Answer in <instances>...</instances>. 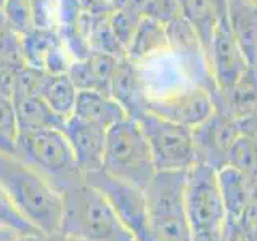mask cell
I'll return each instance as SVG.
<instances>
[{"instance_id":"6da1fadb","label":"cell","mask_w":257,"mask_h":241,"mask_svg":"<svg viewBox=\"0 0 257 241\" xmlns=\"http://www.w3.org/2000/svg\"><path fill=\"white\" fill-rule=\"evenodd\" d=\"M0 187L44 235L60 231L61 195L26 161L5 150H0Z\"/></svg>"},{"instance_id":"7a4b0ae2","label":"cell","mask_w":257,"mask_h":241,"mask_svg":"<svg viewBox=\"0 0 257 241\" xmlns=\"http://www.w3.org/2000/svg\"><path fill=\"white\" fill-rule=\"evenodd\" d=\"M60 231L82 241H137L108 199L85 179L61 193Z\"/></svg>"},{"instance_id":"3957f363","label":"cell","mask_w":257,"mask_h":241,"mask_svg":"<svg viewBox=\"0 0 257 241\" xmlns=\"http://www.w3.org/2000/svg\"><path fill=\"white\" fill-rule=\"evenodd\" d=\"M15 155L42 174L60 195L85 179L61 129L20 131L15 143Z\"/></svg>"},{"instance_id":"277c9868","label":"cell","mask_w":257,"mask_h":241,"mask_svg":"<svg viewBox=\"0 0 257 241\" xmlns=\"http://www.w3.org/2000/svg\"><path fill=\"white\" fill-rule=\"evenodd\" d=\"M101 169L119 180L145 190L158 167L139 120L127 117L108 129Z\"/></svg>"},{"instance_id":"5b68a950","label":"cell","mask_w":257,"mask_h":241,"mask_svg":"<svg viewBox=\"0 0 257 241\" xmlns=\"http://www.w3.org/2000/svg\"><path fill=\"white\" fill-rule=\"evenodd\" d=\"M185 185L187 171H158L145 187L153 241H191Z\"/></svg>"},{"instance_id":"8992f818","label":"cell","mask_w":257,"mask_h":241,"mask_svg":"<svg viewBox=\"0 0 257 241\" xmlns=\"http://www.w3.org/2000/svg\"><path fill=\"white\" fill-rule=\"evenodd\" d=\"M185 206L191 228L195 233L222 235L227 214L219 187L217 169L204 163H195L187 171Z\"/></svg>"},{"instance_id":"52a82bcc","label":"cell","mask_w":257,"mask_h":241,"mask_svg":"<svg viewBox=\"0 0 257 241\" xmlns=\"http://www.w3.org/2000/svg\"><path fill=\"white\" fill-rule=\"evenodd\" d=\"M155 156L158 171H188L196 163V150L190 127L172 123L153 112L139 119Z\"/></svg>"},{"instance_id":"ba28073f","label":"cell","mask_w":257,"mask_h":241,"mask_svg":"<svg viewBox=\"0 0 257 241\" xmlns=\"http://www.w3.org/2000/svg\"><path fill=\"white\" fill-rule=\"evenodd\" d=\"M85 180L93 185L108 199L119 220L132 233L137 241H153L150 231V219L145 190L135 185L119 180L106 174L103 169L85 174Z\"/></svg>"},{"instance_id":"9c48e42d","label":"cell","mask_w":257,"mask_h":241,"mask_svg":"<svg viewBox=\"0 0 257 241\" xmlns=\"http://www.w3.org/2000/svg\"><path fill=\"white\" fill-rule=\"evenodd\" d=\"M148 111L185 127H196L215 111L212 96L204 87L180 84L161 95L148 98Z\"/></svg>"},{"instance_id":"30bf717a","label":"cell","mask_w":257,"mask_h":241,"mask_svg":"<svg viewBox=\"0 0 257 241\" xmlns=\"http://www.w3.org/2000/svg\"><path fill=\"white\" fill-rule=\"evenodd\" d=\"M193 142L196 150V163H204L214 169L227 166L228 151L238 139V120L227 111L215 108L204 123L193 127Z\"/></svg>"},{"instance_id":"8fae6325","label":"cell","mask_w":257,"mask_h":241,"mask_svg":"<svg viewBox=\"0 0 257 241\" xmlns=\"http://www.w3.org/2000/svg\"><path fill=\"white\" fill-rule=\"evenodd\" d=\"M207 63L222 95L227 93L249 68V63L233 36L227 18L219 20Z\"/></svg>"},{"instance_id":"7c38bea8","label":"cell","mask_w":257,"mask_h":241,"mask_svg":"<svg viewBox=\"0 0 257 241\" xmlns=\"http://www.w3.org/2000/svg\"><path fill=\"white\" fill-rule=\"evenodd\" d=\"M106 131L108 129L88 123V120L80 119L74 114L64 120L63 132L66 135L84 174L98 171L103 167Z\"/></svg>"},{"instance_id":"4fadbf2b","label":"cell","mask_w":257,"mask_h":241,"mask_svg":"<svg viewBox=\"0 0 257 241\" xmlns=\"http://www.w3.org/2000/svg\"><path fill=\"white\" fill-rule=\"evenodd\" d=\"M111 95L122 104L127 116L139 120L148 112V87L145 84L139 63L119 58L111 80Z\"/></svg>"},{"instance_id":"5bb4252c","label":"cell","mask_w":257,"mask_h":241,"mask_svg":"<svg viewBox=\"0 0 257 241\" xmlns=\"http://www.w3.org/2000/svg\"><path fill=\"white\" fill-rule=\"evenodd\" d=\"M12 100L20 131H39V129L63 131L64 119L56 114L37 92L13 88Z\"/></svg>"},{"instance_id":"9a60e30c","label":"cell","mask_w":257,"mask_h":241,"mask_svg":"<svg viewBox=\"0 0 257 241\" xmlns=\"http://www.w3.org/2000/svg\"><path fill=\"white\" fill-rule=\"evenodd\" d=\"M119 58L95 52L68 68V74L77 90H98L111 95V80Z\"/></svg>"},{"instance_id":"2e32d148","label":"cell","mask_w":257,"mask_h":241,"mask_svg":"<svg viewBox=\"0 0 257 241\" xmlns=\"http://www.w3.org/2000/svg\"><path fill=\"white\" fill-rule=\"evenodd\" d=\"M227 20L249 66L257 68V5L252 0H228Z\"/></svg>"},{"instance_id":"e0dca14e","label":"cell","mask_w":257,"mask_h":241,"mask_svg":"<svg viewBox=\"0 0 257 241\" xmlns=\"http://www.w3.org/2000/svg\"><path fill=\"white\" fill-rule=\"evenodd\" d=\"M74 116L104 129H109L128 117L124 106L114 96L98 90H79Z\"/></svg>"},{"instance_id":"ac0fdd59","label":"cell","mask_w":257,"mask_h":241,"mask_svg":"<svg viewBox=\"0 0 257 241\" xmlns=\"http://www.w3.org/2000/svg\"><path fill=\"white\" fill-rule=\"evenodd\" d=\"M217 175L227 219L238 220L257 193V182L231 166H223L217 171Z\"/></svg>"},{"instance_id":"d6986e66","label":"cell","mask_w":257,"mask_h":241,"mask_svg":"<svg viewBox=\"0 0 257 241\" xmlns=\"http://www.w3.org/2000/svg\"><path fill=\"white\" fill-rule=\"evenodd\" d=\"M167 52L171 50H169L166 24L150 16H143L131 44L125 48L127 58L135 63H143L153 56L164 55Z\"/></svg>"},{"instance_id":"ffe728a7","label":"cell","mask_w":257,"mask_h":241,"mask_svg":"<svg viewBox=\"0 0 257 241\" xmlns=\"http://www.w3.org/2000/svg\"><path fill=\"white\" fill-rule=\"evenodd\" d=\"M214 106L227 111L236 120L257 112V68L249 66L227 93L214 100Z\"/></svg>"},{"instance_id":"44dd1931","label":"cell","mask_w":257,"mask_h":241,"mask_svg":"<svg viewBox=\"0 0 257 241\" xmlns=\"http://www.w3.org/2000/svg\"><path fill=\"white\" fill-rule=\"evenodd\" d=\"M77 93H79L77 87L72 82L68 72L45 71L39 85V95L64 120L74 114Z\"/></svg>"},{"instance_id":"7402d4cb","label":"cell","mask_w":257,"mask_h":241,"mask_svg":"<svg viewBox=\"0 0 257 241\" xmlns=\"http://www.w3.org/2000/svg\"><path fill=\"white\" fill-rule=\"evenodd\" d=\"M182 18L187 21L203 47L206 58H209L211 45L219 26V16L211 0H179Z\"/></svg>"},{"instance_id":"603a6c76","label":"cell","mask_w":257,"mask_h":241,"mask_svg":"<svg viewBox=\"0 0 257 241\" xmlns=\"http://www.w3.org/2000/svg\"><path fill=\"white\" fill-rule=\"evenodd\" d=\"M227 166L238 169L251 180L257 182V139L239 134L228 151Z\"/></svg>"},{"instance_id":"cb8c5ba5","label":"cell","mask_w":257,"mask_h":241,"mask_svg":"<svg viewBox=\"0 0 257 241\" xmlns=\"http://www.w3.org/2000/svg\"><path fill=\"white\" fill-rule=\"evenodd\" d=\"M39 0H7L4 12L10 28L18 34H28L37 26Z\"/></svg>"},{"instance_id":"d4e9b609","label":"cell","mask_w":257,"mask_h":241,"mask_svg":"<svg viewBox=\"0 0 257 241\" xmlns=\"http://www.w3.org/2000/svg\"><path fill=\"white\" fill-rule=\"evenodd\" d=\"M0 228H10L21 235H44L23 215L2 187H0Z\"/></svg>"},{"instance_id":"484cf974","label":"cell","mask_w":257,"mask_h":241,"mask_svg":"<svg viewBox=\"0 0 257 241\" xmlns=\"http://www.w3.org/2000/svg\"><path fill=\"white\" fill-rule=\"evenodd\" d=\"M18 132L20 129L12 95L0 93V150L15 153V143Z\"/></svg>"},{"instance_id":"4316f807","label":"cell","mask_w":257,"mask_h":241,"mask_svg":"<svg viewBox=\"0 0 257 241\" xmlns=\"http://www.w3.org/2000/svg\"><path fill=\"white\" fill-rule=\"evenodd\" d=\"M143 16H150V18H155L163 24H167L182 16L180 4L179 0H148Z\"/></svg>"},{"instance_id":"83f0119b","label":"cell","mask_w":257,"mask_h":241,"mask_svg":"<svg viewBox=\"0 0 257 241\" xmlns=\"http://www.w3.org/2000/svg\"><path fill=\"white\" fill-rule=\"evenodd\" d=\"M148 5V0H112V7L120 10H128L143 15L145 8Z\"/></svg>"},{"instance_id":"f1b7e54d","label":"cell","mask_w":257,"mask_h":241,"mask_svg":"<svg viewBox=\"0 0 257 241\" xmlns=\"http://www.w3.org/2000/svg\"><path fill=\"white\" fill-rule=\"evenodd\" d=\"M40 241H82V239H77L74 236L64 235V233L58 231V233H53V235H44Z\"/></svg>"},{"instance_id":"f546056e","label":"cell","mask_w":257,"mask_h":241,"mask_svg":"<svg viewBox=\"0 0 257 241\" xmlns=\"http://www.w3.org/2000/svg\"><path fill=\"white\" fill-rule=\"evenodd\" d=\"M191 241H222V235H212V233H195V235H191Z\"/></svg>"},{"instance_id":"4dcf8cb0","label":"cell","mask_w":257,"mask_h":241,"mask_svg":"<svg viewBox=\"0 0 257 241\" xmlns=\"http://www.w3.org/2000/svg\"><path fill=\"white\" fill-rule=\"evenodd\" d=\"M18 235H21V233L10 230V228H0V241H10Z\"/></svg>"},{"instance_id":"1f68e13d","label":"cell","mask_w":257,"mask_h":241,"mask_svg":"<svg viewBox=\"0 0 257 241\" xmlns=\"http://www.w3.org/2000/svg\"><path fill=\"white\" fill-rule=\"evenodd\" d=\"M44 235H18L10 241H40Z\"/></svg>"},{"instance_id":"d6a6232c","label":"cell","mask_w":257,"mask_h":241,"mask_svg":"<svg viewBox=\"0 0 257 241\" xmlns=\"http://www.w3.org/2000/svg\"><path fill=\"white\" fill-rule=\"evenodd\" d=\"M7 28H10V24H8V21H7V16H5L4 8H0V31H4Z\"/></svg>"},{"instance_id":"836d02e7","label":"cell","mask_w":257,"mask_h":241,"mask_svg":"<svg viewBox=\"0 0 257 241\" xmlns=\"http://www.w3.org/2000/svg\"><path fill=\"white\" fill-rule=\"evenodd\" d=\"M5 2H7V0H0V8L5 7Z\"/></svg>"},{"instance_id":"e575fe53","label":"cell","mask_w":257,"mask_h":241,"mask_svg":"<svg viewBox=\"0 0 257 241\" xmlns=\"http://www.w3.org/2000/svg\"><path fill=\"white\" fill-rule=\"evenodd\" d=\"M252 2H254V4H255V5H257V0H252Z\"/></svg>"},{"instance_id":"d590c367","label":"cell","mask_w":257,"mask_h":241,"mask_svg":"<svg viewBox=\"0 0 257 241\" xmlns=\"http://www.w3.org/2000/svg\"><path fill=\"white\" fill-rule=\"evenodd\" d=\"M111 2H112V0H111Z\"/></svg>"}]
</instances>
